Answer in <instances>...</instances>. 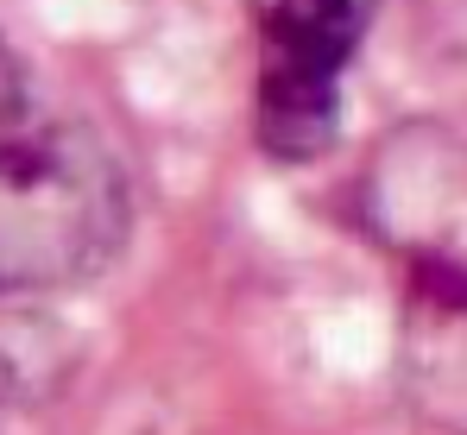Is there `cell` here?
<instances>
[{"mask_svg":"<svg viewBox=\"0 0 467 435\" xmlns=\"http://www.w3.org/2000/svg\"><path fill=\"white\" fill-rule=\"evenodd\" d=\"M120 227V183L82 140L38 133L0 171V285L82 278Z\"/></svg>","mask_w":467,"mask_h":435,"instance_id":"obj_1","label":"cell"},{"mask_svg":"<svg viewBox=\"0 0 467 435\" xmlns=\"http://www.w3.org/2000/svg\"><path fill=\"white\" fill-rule=\"evenodd\" d=\"M379 0H253L259 26V95L253 133L272 158H316L335 140L341 70L367 38Z\"/></svg>","mask_w":467,"mask_h":435,"instance_id":"obj_2","label":"cell"},{"mask_svg":"<svg viewBox=\"0 0 467 435\" xmlns=\"http://www.w3.org/2000/svg\"><path fill=\"white\" fill-rule=\"evenodd\" d=\"M417 335L442 354V366L467 360V253H436L417 272Z\"/></svg>","mask_w":467,"mask_h":435,"instance_id":"obj_3","label":"cell"},{"mask_svg":"<svg viewBox=\"0 0 467 435\" xmlns=\"http://www.w3.org/2000/svg\"><path fill=\"white\" fill-rule=\"evenodd\" d=\"M45 127H38V114H32V82H26V64L6 51V38H0V171L26 151V145L38 140Z\"/></svg>","mask_w":467,"mask_h":435,"instance_id":"obj_4","label":"cell"}]
</instances>
